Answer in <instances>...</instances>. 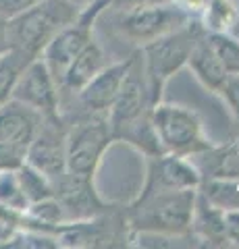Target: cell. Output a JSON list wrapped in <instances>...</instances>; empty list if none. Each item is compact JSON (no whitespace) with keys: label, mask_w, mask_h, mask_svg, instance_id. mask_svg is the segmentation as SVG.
Returning a JSON list of instances; mask_svg holds the SVG:
<instances>
[{"label":"cell","mask_w":239,"mask_h":249,"mask_svg":"<svg viewBox=\"0 0 239 249\" xmlns=\"http://www.w3.org/2000/svg\"><path fill=\"white\" fill-rule=\"evenodd\" d=\"M67 133L60 127L58 114L44 116L37 133L27 147L25 162L42 170L46 177L55 178L67 170Z\"/></svg>","instance_id":"obj_8"},{"label":"cell","mask_w":239,"mask_h":249,"mask_svg":"<svg viewBox=\"0 0 239 249\" xmlns=\"http://www.w3.org/2000/svg\"><path fill=\"white\" fill-rule=\"evenodd\" d=\"M6 50H11L9 37H6V19L0 17V54L6 52Z\"/></svg>","instance_id":"obj_29"},{"label":"cell","mask_w":239,"mask_h":249,"mask_svg":"<svg viewBox=\"0 0 239 249\" xmlns=\"http://www.w3.org/2000/svg\"><path fill=\"white\" fill-rule=\"evenodd\" d=\"M79 19V11L71 0H37L27 11L6 21L9 46L36 58L60 29Z\"/></svg>","instance_id":"obj_1"},{"label":"cell","mask_w":239,"mask_h":249,"mask_svg":"<svg viewBox=\"0 0 239 249\" xmlns=\"http://www.w3.org/2000/svg\"><path fill=\"white\" fill-rule=\"evenodd\" d=\"M52 189H55V197L65 208L67 220L69 218H75V220L92 218L102 210V204L92 187V177L73 175L65 170L63 175L52 178Z\"/></svg>","instance_id":"obj_11"},{"label":"cell","mask_w":239,"mask_h":249,"mask_svg":"<svg viewBox=\"0 0 239 249\" xmlns=\"http://www.w3.org/2000/svg\"><path fill=\"white\" fill-rule=\"evenodd\" d=\"M202 196L221 210H239V178L214 177L204 183Z\"/></svg>","instance_id":"obj_20"},{"label":"cell","mask_w":239,"mask_h":249,"mask_svg":"<svg viewBox=\"0 0 239 249\" xmlns=\"http://www.w3.org/2000/svg\"><path fill=\"white\" fill-rule=\"evenodd\" d=\"M42 119L44 114H40L36 108L21 104L13 98L6 100L4 104H0V142L27 150Z\"/></svg>","instance_id":"obj_13"},{"label":"cell","mask_w":239,"mask_h":249,"mask_svg":"<svg viewBox=\"0 0 239 249\" xmlns=\"http://www.w3.org/2000/svg\"><path fill=\"white\" fill-rule=\"evenodd\" d=\"M222 216H225L227 241L239 245V210H222Z\"/></svg>","instance_id":"obj_27"},{"label":"cell","mask_w":239,"mask_h":249,"mask_svg":"<svg viewBox=\"0 0 239 249\" xmlns=\"http://www.w3.org/2000/svg\"><path fill=\"white\" fill-rule=\"evenodd\" d=\"M58 85L46 67L44 58H32L19 73L11 98L21 104L36 108L44 116H56L58 112Z\"/></svg>","instance_id":"obj_7"},{"label":"cell","mask_w":239,"mask_h":249,"mask_svg":"<svg viewBox=\"0 0 239 249\" xmlns=\"http://www.w3.org/2000/svg\"><path fill=\"white\" fill-rule=\"evenodd\" d=\"M227 34H231L233 37H237V40H239V9H235V17H233V23L229 25Z\"/></svg>","instance_id":"obj_30"},{"label":"cell","mask_w":239,"mask_h":249,"mask_svg":"<svg viewBox=\"0 0 239 249\" xmlns=\"http://www.w3.org/2000/svg\"><path fill=\"white\" fill-rule=\"evenodd\" d=\"M92 40L90 37V25L81 23L77 19L71 25H67L65 29H60L52 40L46 44L44 48V62L48 67V71L52 75V79L56 81L60 88V81L67 73L69 65L73 62V58L79 54V50Z\"/></svg>","instance_id":"obj_12"},{"label":"cell","mask_w":239,"mask_h":249,"mask_svg":"<svg viewBox=\"0 0 239 249\" xmlns=\"http://www.w3.org/2000/svg\"><path fill=\"white\" fill-rule=\"evenodd\" d=\"M0 206L15 212H25L29 206L15 170H0Z\"/></svg>","instance_id":"obj_22"},{"label":"cell","mask_w":239,"mask_h":249,"mask_svg":"<svg viewBox=\"0 0 239 249\" xmlns=\"http://www.w3.org/2000/svg\"><path fill=\"white\" fill-rule=\"evenodd\" d=\"M34 56L21 52L17 48H11L0 54V104H4L6 100H11V93L15 88L19 73L25 69V65Z\"/></svg>","instance_id":"obj_19"},{"label":"cell","mask_w":239,"mask_h":249,"mask_svg":"<svg viewBox=\"0 0 239 249\" xmlns=\"http://www.w3.org/2000/svg\"><path fill=\"white\" fill-rule=\"evenodd\" d=\"M15 173H17L19 185L23 189V196L27 197L29 204L55 196V189H52V178L46 177L42 170H37L32 164L23 162V164L15 170Z\"/></svg>","instance_id":"obj_18"},{"label":"cell","mask_w":239,"mask_h":249,"mask_svg":"<svg viewBox=\"0 0 239 249\" xmlns=\"http://www.w3.org/2000/svg\"><path fill=\"white\" fill-rule=\"evenodd\" d=\"M202 183L198 168L191 166V162L183 160L177 154H160L152 156L148 168V181L142 191V196L158 191H181V189H198Z\"/></svg>","instance_id":"obj_10"},{"label":"cell","mask_w":239,"mask_h":249,"mask_svg":"<svg viewBox=\"0 0 239 249\" xmlns=\"http://www.w3.org/2000/svg\"><path fill=\"white\" fill-rule=\"evenodd\" d=\"M196 197V189L158 191L144 196L131 210V227L156 235H183L191 229Z\"/></svg>","instance_id":"obj_2"},{"label":"cell","mask_w":239,"mask_h":249,"mask_svg":"<svg viewBox=\"0 0 239 249\" xmlns=\"http://www.w3.org/2000/svg\"><path fill=\"white\" fill-rule=\"evenodd\" d=\"M110 139L112 131L109 121L90 119L75 124L71 133H67V170L73 175L92 177Z\"/></svg>","instance_id":"obj_5"},{"label":"cell","mask_w":239,"mask_h":249,"mask_svg":"<svg viewBox=\"0 0 239 249\" xmlns=\"http://www.w3.org/2000/svg\"><path fill=\"white\" fill-rule=\"evenodd\" d=\"M221 93L225 96L231 110L239 116V75H227V79L221 88Z\"/></svg>","instance_id":"obj_25"},{"label":"cell","mask_w":239,"mask_h":249,"mask_svg":"<svg viewBox=\"0 0 239 249\" xmlns=\"http://www.w3.org/2000/svg\"><path fill=\"white\" fill-rule=\"evenodd\" d=\"M202 37L196 23H187L175 31L158 36L144 46V75L148 79V91L152 106L158 104L165 83L183 65H187L194 44Z\"/></svg>","instance_id":"obj_3"},{"label":"cell","mask_w":239,"mask_h":249,"mask_svg":"<svg viewBox=\"0 0 239 249\" xmlns=\"http://www.w3.org/2000/svg\"><path fill=\"white\" fill-rule=\"evenodd\" d=\"M37 0H0V17L2 19H13L19 13L27 11L29 6H34Z\"/></svg>","instance_id":"obj_26"},{"label":"cell","mask_w":239,"mask_h":249,"mask_svg":"<svg viewBox=\"0 0 239 249\" xmlns=\"http://www.w3.org/2000/svg\"><path fill=\"white\" fill-rule=\"evenodd\" d=\"M189 23V15L181 11L179 6L163 4H144L131 6L121 19L123 34L137 42H150L158 36H165L168 31H175Z\"/></svg>","instance_id":"obj_6"},{"label":"cell","mask_w":239,"mask_h":249,"mask_svg":"<svg viewBox=\"0 0 239 249\" xmlns=\"http://www.w3.org/2000/svg\"><path fill=\"white\" fill-rule=\"evenodd\" d=\"M229 75H239V40L227 31H212L206 37Z\"/></svg>","instance_id":"obj_21"},{"label":"cell","mask_w":239,"mask_h":249,"mask_svg":"<svg viewBox=\"0 0 239 249\" xmlns=\"http://www.w3.org/2000/svg\"><path fill=\"white\" fill-rule=\"evenodd\" d=\"M133 58H127L125 62H119V65H112V67H104L96 77H92L79 89L81 104L92 112L109 110L114 102V98H117L119 88L123 79H125L129 67L133 65Z\"/></svg>","instance_id":"obj_14"},{"label":"cell","mask_w":239,"mask_h":249,"mask_svg":"<svg viewBox=\"0 0 239 249\" xmlns=\"http://www.w3.org/2000/svg\"><path fill=\"white\" fill-rule=\"evenodd\" d=\"M27 150L19 145L0 142V170H17L25 162Z\"/></svg>","instance_id":"obj_24"},{"label":"cell","mask_w":239,"mask_h":249,"mask_svg":"<svg viewBox=\"0 0 239 249\" xmlns=\"http://www.w3.org/2000/svg\"><path fill=\"white\" fill-rule=\"evenodd\" d=\"M102 69H104V54L96 42L90 40L73 58L71 65H69L63 81H60V88H65L69 91H79Z\"/></svg>","instance_id":"obj_16"},{"label":"cell","mask_w":239,"mask_h":249,"mask_svg":"<svg viewBox=\"0 0 239 249\" xmlns=\"http://www.w3.org/2000/svg\"><path fill=\"white\" fill-rule=\"evenodd\" d=\"M150 121L166 154L187 156L206 152L212 147L202 133V123H200L198 114L183 106L154 104Z\"/></svg>","instance_id":"obj_4"},{"label":"cell","mask_w":239,"mask_h":249,"mask_svg":"<svg viewBox=\"0 0 239 249\" xmlns=\"http://www.w3.org/2000/svg\"><path fill=\"white\" fill-rule=\"evenodd\" d=\"M175 4L179 6L181 11H185L191 17V15H198V13H204L208 0H175Z\"/></svg>","instance_id":"obj_28"},{"label":"cell","mask_w":239,"mask_h":249,"mask_svg":"<svg viewBox=\"0 0 239 249\" xmlns=\"http://www.w3.org/2000/svg\"><path fill=\"white\" fill-rule=\"evenodd\" d=\"M187 65L191 67V71L198 75V79L202 81L206 88H210L212 91H221L222 83H225L227 75H229L206 37H200L194 44V48L189 52V58H187Z\"/></svg>","instance_id":"obj_15"},{"label":"cell","mask_w":239,"mask_h":249,"mask_svg":"<svg viewBox=\"0 0 239 249\" xmlns=\"http://www.w3.org/2000/svg\"><path fill=\"white\" fill-rule=\"evenodd\" d=\"M191 224L196 227V231L200 232V237L204 241H212V243H222V241H227L222 210L212 206L204 196L196 197V208H194Z\"/></svg>","instance_id":"obj_17"},{"label":"cell","mask_w":239,"mask_h":249,"mask_svg":"<svg viewBox=\"0 0 239 249\" xmlns=\"http://www.w3.org/2000/svg\"><path fill=\"white\" fill-rule=\"evenodd\" d=\"M135 62L137 56L133 58V65L129 67V71L123 79L119 93L114 98L110 110V131L112 137H121L125 131L133 124L135 121H140L142 116H146V108H152L150 102V91H148V83H144L140 71H135Z\"/></svg>","instance_id":"obj_9"},{"label":"cell","mask_w":239,"mask_h":249,"mask_svg":"<svg viewBox=\"0 0 239 249\" xmlns=\"http://www.w3.org/2000/svg\"><path fill=\"white\" fill-rule=\"evenodd\" d=\"M235 6L229 0H208L204 9V23L210 31H227L233 23Z\"/></svg>","instance_id":"obj_23"}]
</instances>
